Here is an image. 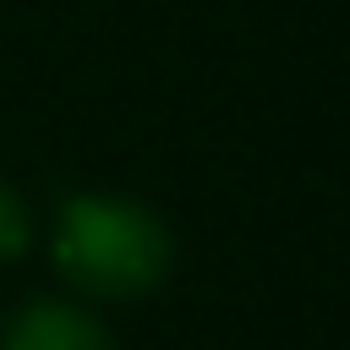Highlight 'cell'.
<instances>
[{"mask_svg":"<svg viewBox=\"0 0 350 350\" xmlns=\"http://www.w3.org/2000/svg\"><path fill=\"white\" fill-rule=\"evenodd\" d=\"M55 262L88 295H142L170 268V235L142 202L82 191L60 208Z\"/></svg>","mask_w":350,"mask_h":350,"instance_id":"6da1fadb","label":"cell"},{"mask_svg":"<svg viewBox=\"0 0 350 350\" xmlns=\"http://www.w3.org/2000/svg\"><path fill=\"white\" fill-rule=\"evenodd\" d=\"M22 246H27V213H22L16 191H11V186H0V262H5V257H16Z\"/></svg>","mask_w":350,"mask_h":350,"instance_id":"3957f363","label":"cell"},{"mask_svg":"<svg viewBox=\"0 0 350 350\" xmlns=\"http://www.w3.org/2000/svg\"><path fill=\"white\" fill-rule=\"evenodd\" d=\"M0 350H109V334L66 301H33L5 323Z\"/></svg>","mask_w":350,"mask_h":350,"instance_id":"7a4b0ae2","label":"cell"}]
</instances>
